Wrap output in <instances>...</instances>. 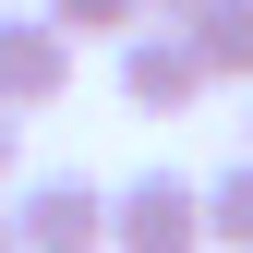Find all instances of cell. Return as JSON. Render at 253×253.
<instances>
[{
    "mask_svg": "<svg viewBox=\"0 0 253 253\" xmlns=\"http://www.w3.org/2000/svg\"><path fill=\"white\" fill-rule=\"evenodd\" d=\"M73 97V37H60L48 12H0V109H60Z\"/></svg>",
    "mask_w": 253,
    "mask_h": 253,
    "instance_id": "cell-4",
    "label": "cell"
},
{
    "mask_svg": "<svg viewBox=\"0 0 253 253\" xmlns=\"http://www.w3.org/2000/svg\"><path fill=\"white\" fill-rule=\"evenodd\" d=\"M181 12H193V0H145V24H181Z\"/></svg>",
    "mask_w": 253,
    "mask_h": 253,
    "instance_id": "cell-9",
    "label": "cell"
},
{
    "mask_svg": "<svg viewBox=\"0 0 253 253\" xmlns=\"http://www.w3.org/2000/svg\"><path fill=\"white\" fill-rule=\"evenodd\" d=\"M12 253H109V193L84 169H48L12 193Z\"/></svg>",
    "mask_w": 253,
    "mask_h": 253,
    "instance_id": "cell-2",
    "label": "cell"
},
{
    "mask_svg": "<svg viewBox=\"0 0 253 253\" xmlns=\"http://www.w3.org/2000/svg\"><path fill=\"white\" fill-rule=\"evenodd\" d=\"M37 12H48L60 37H73V48H84V37H109V48H121V37L145 24V0H37Z\"/></svg>",
    "mask_w": 253,
    "mask_h": 253,
    "instance_id": "cell-7",
    "label": "cell"
},
{
    "mask_svg": "<svg viewBox=\"0 0 253 253\" xmlns=\"http://www.w3.org/2000/svg\"><path fill=\"white\" fill-rule=\"evenodd\" d=\"M109 253H217V241H205V181L133 169V181L109 193Z\"/></svg>",
    "mask_w": 253,
    "mask_h": 253,
    "instance_id": "cell-1",
    "label": "cell"
},
{
    "mask_svg": "<svg viewBox=\"0 0 253 253\" xmlns=\"http://www.w3.org/2000/svg\"><path fill=\"white\" fill-rule=\"evenodd\" d=\"M0 253H12V193H0Z\"/></svg>",
    "mask_w": 253,
    "mask_h": 253,
    "instance_id": "cell-10",
    "label": "cell"
},
{
    "mask_svg": "<svg viewBox=\"0 0 253 253\" xmlns=\"http://www.w3.org/2000/svg\"><path fill=\"white\" fill-rule=\"evenodd\" d=\"M181 37H193L205 84H253V0H193V12H181Z\"/></svg>",
    "mask_w": 253,
    "mask_h": 253,
    "instance_id": "cell-5",
    "label": "cell"
},
{
    "mask_svg": "<svg viewBox=\"0 0 253 253\" xmlns=\"http://www.w3.org/2000/svg\"><path fill=\"white\" fill-rule=\"evenodd\" d=\"M109 73H121V109H145V121H181V109L205 97V60H193L181 24H133Z\"/></svg>",
    "mask_w": 253,
    "mask_h": 253,
    "instance_id": "cell-3",
    "label": "cell"
},
{
    "mask_svg": "<svg viewBox=\"0 0 253 253\" xmlns=\"http://www.w3.org/2000/svg\"><path fill=\"white\" fill-rule=\"evenodd\" d=\"M205 241H217V253H253V145L205 181Z\"/></svg>",
    "mask_w": 253,
    "mask_h": 253,
    "instance_id": "cell-6",
    "label": "cell"
},
{
    "mask_svg": "<svg viewBox=\"0 0 253 253\" xmlns=\"http://www.w3.org/2000/svg\"><path fill=\"white\" fill-rule=\"evenodd\" d=\"M12 157H24V109H0V181H12Z\"/></svg>",
    "mask_w": 253,
    "mask_h": 253,
    "instance_id": "cell-8",
    "label": "cell"
}]
</instances>
